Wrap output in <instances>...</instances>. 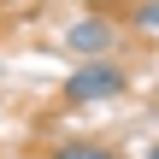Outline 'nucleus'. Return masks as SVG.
I'll return each mask as SVG.
<instances>
[{
  "label": "nucleus",
  "mask_w": 159,
  "mask_h": 159,
  "mask_svg": "<svg viewBox=\"0 0 159 159\" xmlns=\"http://www.w3.org/2000/svg\"><path fill=\"white\" fill-rule=\"evenodd\" d=\"M124 89H130L124 65H106V59H89L65 77V100H118Z\"/></svg>",
  "instance_id": "nucleus-1"
},
{
  "label": "nucleus",
  "mask_w": 159,
  "mask_h": 159,
  "mask_svg": "<svg viewBox=\"0 0 159 159\" xmlns=\"http://www.w3.org/2000/svg\"><path fill=\"white\" fill-rule=\"evenodd\" d=\"M59 47H65V53H83V59H100L106 47H118V24H112V18H100V12L71 18V24H65V35H59Z\"/></svg>",
  "instance_id": "nucleus-2"
},
{
  "label": "nucleus",
  "mask_w": 159,
  "mask_h": 159,
  "mask_svg": "<svg viewBox=\"0 0 159 159\" xmlns=\"http://www.w3.org/2000/svg\"><path fill=\"white\" fill-rule=\"evenodd\" d=\"M53 159H118L106 142H89V136H59L53 142Z\"/></svg>",
  "instance_id": "nucleus-3"
},
{
  "label": "nucleus",
  "mask_w": 159,
  "mask_h": 159,
  "mask_svg": "<svg viewBox=\"0 0 159 159\" xmlns=\"http://www.w3.org/2000/svg\"><path fill=\"white\" fill-rule=\"evenodd\" d=\"M130 24H136V30H153V35H159V0H136V6H130Z\"/></svg>",
  "instance_id": "nucleus-4"
},
{
  "label": "nucleus",
  "mask_w": 159,
  "mask_h": 159,
  "mask_svg": "<svg viewBox=\"0 0 159 159\" xmlns=\"http://www.w3.org/2000/svg\"><path fill=\"white\" fill-rule=\"evenodd\" d=\"M148 159H159V142H153V148H148Z\"/></svg>",
  "instance_id": "nucleus-5"
},
{
  "label": "nucleus",
  "mask_w": 159,
  "mask_h": 159,
  "mask_svg": "<svg viewBox=\"0 0 159 159\" xmlns=\"http://www.w3.org/2000/svg\"><path fill=\"white\" fill-rule=\"evenodd\" d=\"M0 6H12V0H0Z\"/></svg>",
  "instance_id": "nucleus-6"
}]
</instances>
